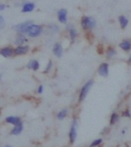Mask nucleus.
Here are the masks:
<instances>
[{
    "label": "nucleus",
    "mask_w": 131,
    "mask_h": 147,
    "mask_svg": "<svg viewBox=\"0 0 131 147\" xmlns=\"http://www.w3.org/2000/svg\"><path fill=\"white\" fill-rule=\"evenodd\" d=\"M80 24H81L82 29L84 32H91L96 27V20L93 16H84L80 20Z\"/></svg>",
    "instance_id": "1"
},
{
    "label": "nucleus",
    "mask_w": 131,
    "mask_h": 147,
    "mask_svg": "<svg viewBox=\"0 0 131 147\" xmlns=\"http://www.w3.org/2000/svg\"><path fill=\"white\" fill-rule=\"evenodd\" d=\"M43 31H44V29H43L42 25L32 24L29 26L28 30L26 32V35L28 37H30V38H37V37L42 34Z\"/></svg>",
    "instance_id": "2"
},
{
    "label": "nucleus",
    "mask_w": 131,
    "mask_h": 147,
    "mask_svg": "<svg viewBox=\"0 0 131 147\" xmlns=\"http://www.w3.org/2000/svg\"><path fill=\"white\" fill-rule=\"evenodd\" d=\"M93 83H94L93 80V79H90V80L87 81V82L82 86L81 90H80V92H79V95H78V101L79 102H82V101H84L85 100L87 94L89 93L91 88L93 85Z\"/></svg>",
    "instance_id": "3"
},
{
    "label": "nucleus",
    "mask_w": 131,
    "mask_h": 147,
    "mask_svg": "<svg viewBox=\"0 0 131 147\" xmlns=\"http://www.w3.org/2000/svg\"><path fill=\"white\" fill-rule=\"evenodd\" d=\"M32 24H33L32 21H25V22H24V23L16 24L14 27V31L17 32L19 34H26V32L28 30L29 26Z\"/></svg>",
    "instance_id": "4"
},
{
    "label": "nucleus",
    "mask_w": 131,
    "mask_h": 147,
    "mask_svg": "<svg viewBox=\"0 0 131 147\" xmlns=\"http://www.w3.org/2000/svg\"><path fill=\"white\" fill-rule=\"evenodd\" d=\"M68 10L66 8H60L57 13V21L62 24H68Z\"/></svg>",
    "instance_id": "5"
},
{
    "label": "nucleus",
    "mask_w": 131,
    "mask_h": 147,
    "mask_svg": "<svg viewBox=\"0 0 131 147\" xmlns=\"http://www.w3.org/2000/svg\"><path fill=\"white\" fill-rule=\"evenodd\" d=\"M52 53L57 58H61L64 55V48L60 42H56L52 48Z\"/></svg>",
    "instance_id": "6"
},
{
    "label": "nucleus",
    "mask_w": 131,
    "mask_h": 147,
    "mask_svg": "<svg viewBox=\"0 0 131 147\" xmlns=\"http://www.w3.org/2000/svg\"><path fill=\"white\" fill-rule=\"evenodd\" d=\"M98 75L101 77H107L109 76V64L107 62L101 63L98 67Z\"/></svg>",
    "instance_id": "7"
},
{
    "label": "nucleus",
    "mask_w": 131,
    "mask_h": 147,
    "mask_svg": "<svg viewBox=\"0 0 131 147\" xmlns=\"http://www.w3.org/2000/svg\"><path fill=\"white\" fill-rule=\"evenodd\" d=\"M67 31L68 32V37H69V40H70L71 43L75 42V40H76V38L78 37L77 30L75 27H73L72 25H69L68 27H67Z\"/></svg>",
    "instance_id": "8"
},
{
    "label": "nucleus",
    "mask_w": 131,
    "mask_h": 147,
    "mask_svg": "<svg viewBox=\"0 0 131 147\" xmlns=\"http://www.w3.org/2000/svg\"><path fill=\"white\" fill-rule=\"evenodd\" d=\"M29 49H30V48L27 45H19L14 49V55H16V56L25 55L28 53Z\"/></svg>",
    "instance_id": "9"
},
{
    "label": "nucleus",
    "mask_w": 131,
    "mask_h": 147,
    "mask_svg": "<svg viewBox=\"0 0 131 147\" xmlns=\"http://www.w3.org/2000/svg\"><path fill=\"white\" fill-rule=\"evenodd\" d=\"M119 47L120 49L125 51V52H129V51H131V40H129V39L123 40L119 44Z\"/></svg>",
    "instance_id": "10"
},
{
    "label": "nucleus",
    "mask_w": 131,
    "mask_h": 147,
    "mask_svg": "<svg viewBox=\"0 0 131 147\" xmlns=\"http://www.w3.org/2000/svg\"><path fill=\"white\" fill-rule=\"evenodd\" d=\"M76 139V120H74L72 124V127L70 128V132H69V140H70V143L73 144L75 143Z\"/></svg>",
    "instance_id": "11"
},
{
    "label": "nucleus",
    "mask_w": 131,
    "mask_h": 147,
    "mask_svg": "<svg viewBox=\"0 0 131 147\" xmlns=\"http://www.w3.org/2000/svg\"><path fill=\"white\" fill-rule=\"evenodd\" d=\"M34 9H35V4L32 2H27L22 7V13H30L32 12Z\"/></svg>",
    "instance_id": "12"
},
{
    "label": "nucleus",
    "mask_w": 131,
    "mask_h": 147,
    "mask_svg": "<svg viewBox=\"0 0 131 147\" xmlns=\"http://www.w3.org/2000/svg\"><path fill=\"white\" fill-rule=\"evenodd\" d=\"M0 55L4 57H10L14 55V49L10 47H6L0 49Z\"/></svg>",
    "instance_id": "13"
},
{
    "label": "nucleus",
    "mask_w": 131,
    "mask_h": 147,
    "mask_svg": "<svg viewBox=\"0 0 131 147\" xmlns=\"http://www.w3.org/2000/svg\"><path fill=\"white\" fill-rule=\"evenodd\" d=\"M118 19H119V24H120V28L122 29V30H125V29L128 27V23H129L128 17L126 16H120Z\"/></svg>",
    "instance_id": "14"
},
{
    "label": "nucleus",
    "mask_w": 131,
    "mask_h": 147,
    "mask_svg": "<svg viewBox=\"0 0 131 147\" xmlns=\"http://www.w3.org/2000/svg\"><path fill=\"white\" fill-rule=\"evenodd\" d=\"M27 67L31 70L33 71H37L40 69V62L36 59H32L29 61V63L27 64Z\"/></svg>",
    "instance_id": "15"
},
{
    "label": "nucleus",
    "mask_w": 131,
    "mask_h": 147,
    "mask_svg": "<svg viewBox=\"0 0 131 147\" xmlns=\"http://www.w3.org/2000/svg\"><path fill=\"white\" fill-rule=\"evenodd\" d=\"M116 55H117V51L113 47H109L105 51V56L107 59H112Z\"/></svg>",
    "instance_id": "16"
},
{
    "label": "nucleus",
    "mask_w": 131,
    "mask_h": 147,
    "mask_svg": "<svg viewBox=\"0 0 131 147\" xmlns=\"http://www.w3.org/2000/svg\"><path fill=\"white\" fill-rule=\"evenodd\" d=\"M5 121L7 123H9V124H12L14 125V126H16V125H18L19 123H21V119H20V117H6L5 119Z\"/></svg>",
    "instance_id": "17"
},
{
    "label": "nucleus",
    "mask_w": 131,
    "mask_h": 147,
    "mask_svg": "<svg viewBox=\"0 0 131 147\" xmlns=\"http://www.w3.org/2000/svg\"><path fill=\"white\" fill-rule=\"evenodd\" d=\"M23 127H24V126H23V123H22V122L19 123L18 125H16V126H14V127L13 128L11 134L12 135H14V136H17V135L21 134V132L23 131Z\"/></svg>",
    "instance_id": "18"
},
{
    "label": "nucleus",
    "mask_w": 131,
    "mask_h": 147,
    "mask_svg": "<svg viewBox=\"0 0 131 147\" xmlns=\"http://www.w3.org/2000/svg\"><path fill=\"white\" fill-rule=\"evenodd\" d=\"M27 42V39L26 37L24 36V34H19L17 37H16V44L17 45H24V44Z\"/></svg>",
    "instance_id": "19"
},
{
    "label": "nucleus",
    "mask_w": 131,
    "mask_h": 147,
    "mask_svg": "<svg viewBox=\"0 0 131 147\" xmlns=\"http://www.w3.org/2000/svg\"><path fill=\"white\" fill-rule=\"evenodd\" d=\"M67 116H68V109H64L60 110V111H59V113H57V119L62 120V119H64Z\"/></svg>",
    "instance_id": "20"
},
{
    "label": "nucleus",
    "mask_w": 131,
    "mask_h": 147,
    "mask_svg": "<svg viewBox=\"0 0 131 147\" xmlns=\"http://www.w3.org/2000/svg\"><path fill=\"white\" fill-rule=\"evenodd\" d=\"M52 67H53V62H52V60H49V61L48 62L47 65H46V67H45L44 71H43V73H44V74H48L49 72L51 71Z\"/></svg>",
    "instance_id": "21"
},
{
    "label": "nucleus",
    "mask_w": 131,
    "mask_h": 147,
    "mask_svg": "<svg viewBox=\"0 0 131 147\" xmlns=\"http://www.w3.org/2000/svg\"><path fill=\"white\" fill-rule=\"evenodd\" d=\"M118 120H119V115H118L117 113H116V112L112 113V114H111V116L110 124L113 125V124H115L116 122H117Z\"/></svg>",
    "instance_id": "22"
},
{
    "label": "nucleus",
    "mask_w": 131,
    "mask_h": 147,
    "mask_svg": "<svg viewBox=\"0 0 131 147\" xmlns=\"http://www.w3.org/2000/svg\"><path fill=\"white\" fill-rule=\"evenodd\" d=\"M49 30H51L53 32H59V26L57 25H56V24H49Z\"/></svg>",
    "instance_id": "23"
},
{
    "label": "nucleus",
    "mask_w": 131,
    "mask_h": 147,
    "mask_svg": "<svg viewBox=\"0 0 131 147\" xmlns=\"http://www.w3.org/2000/svg\"><path fill=\"white\" fill-rule=\"evenodd\" d=\"M101 142H103V140L100 138V139H96V140H94L92 144H91V145H90V147H96V146H98Z\"/></svg>",
    "instance_id": "24"
},
{
    "label": "nucleus",
    "mask_w": 131,
    "mask_h": 147,
    "mask_svg": "<svg viewBox=\"0 0 131 147\" xmlns=\"http://www.w3.org/2000/svg\"><path fill=\"white\" fill-rule=\"evenodd\" d=\"M43 92H44V86H43L42 84H40V85L38 86L37 92H38L39 94H41V93H43Z\"/></svg>",
    "instance_id": "25"
},
{
    "label": "nucleus",
    "mask_w": 131,
    "mask_h": 147,
    "mask_svg": "<svg viewBox=\"0 0 131 147\" xmlns=\"http://www.w3.org/2000/svg\"><path fill=\"white\" fill-rule=\"evenodd\" d=\"M4 26H5V20L1 16H0V28H3Z\"/></svg>",
    "instance_id": "26"
},
{
    "label": "nucleus",
    "mask_w": 131,
    "mask_h": 147,
    "mask_svg": "<svg viewBox=\"0 0 131 147\" xmlns=\"http://www.w3.org/2000/svg\"><path fill=\"white\" fill-rule=\"evenodd\" d=\"M123 116H124V117H130V111H129V110L128 109H127L126 110V111H124V112H123Z\"/></svg>",
    "instance_id": "27"
},
{
    "label": "nucleus",
    "mask_w": 131,
    "mask_h": 147,
    "mask_svg": "<svg viewBox=\"0 0 131 147\" xmlns=\"http://www.w3.org/2000/svg\"><path fill=\"white\" fill-rule=\"evenodd\" d=\"M5 5H3V4L0 5V11L5 10Z\"/></svg>",
    "instance_id": "28"
},
{
    "label": "nucleus",
    "mask_w": 131,
    "mask_h": 147,
    "mask_svg": "<svg viewBox=\"0 0 131 147\" xmlns=\"http://www.w3.org/2000/svg\"><path fill=\"white\" fill-rule=\"evenodd\" d=\"M128 64H131V54H130L129 57L128 58Z\"/></svg>",
    "instance_id": "29"
},
{
    "label": "nucleus",
    "mask_w": 131,
    "mask_h": 147,
    "mask_svg": "<svg viewBox=\"0 0 131 147\" xmlns=\"http://www.w3.org/2000/svg\"><path fill=\"white\" fill-rule=\"evenodd\" d=\"M1 78H2V75L0 74V80H1Z\"/></svg>",
    "instance_id": "30"
},
{
    "label": "nucleus",
    "mask_w": 131,
    "mask_h": 147,
    "mask_svg": "<svg viewBox=\"0 0 131 147\" xmlns=\"http://www.w3.org/2000/svg\"><path fill=\"white\" fill-rule=\"evenodd\" d=\"M5 147H11V146H9V145H7V146H5Z\"/></svg>",
    "instance_id": "31"
}]
</instances>
